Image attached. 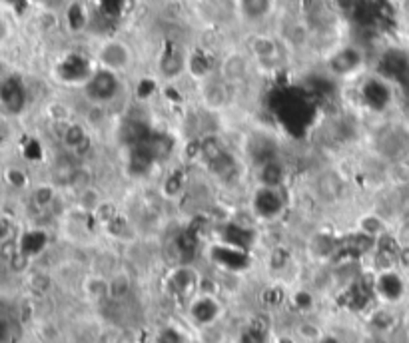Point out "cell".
Instances as JSON below:
<instances>
[{
	"instance_id": "6da1fadb",
	"label": "cell",
	"mask_w": 409,
	"mask_h": 343,
	"mask_svg": "<svg viewBox=\"0 0 409 343\" xmlns=\"http://www.w3.org/2000/svg\"><path fill=\"white\" fill-rule=\"evenodd\" d=\"M212 258H214V262H218V264L232 270V272H240V270L248 267L246 251L238 250L236 246H224V248L218 246L216 250L212 251Z\"/></svg>"
},
{
	"instance_id": "7a4b0ae2",
	"label": "cell",
	"mask_w": 409,
	"mask_h": 343,
	"mask_svg": "<svg viewBox=\"0 0 409 343\" xmlns=\"http://www.w3.org/2000/svg\"><path fill=\"white\" fill-rule=\"evenodd\" d=\"M190 316L200 326H210L220 316V305L216 304V300H212L210 295L200 298L190 307Z\"/></svg>"
},
{
	"instance_id": "3957f363",
	"label": "cell",
	"mask_w": 409,
	"mask_h": 343,
	"mask_svg": "<svg viewBox=\"0 0 409 343\" xmlns=\"http://www.w3.org/2000/svg\"><path fill=\"white\" fill-rule=\"evenodd\" d=\"M375 290L385 300L396 302V300L401 298V293H403V281L394 272H383L382 276L377 277V281H375Z\"/></svg>"
},
{
	"instance_id": "277c9868",
	"label": "cell",
	"mask_w": 409,
	"mask_h": 343,
	"mask_svg": "<svg viewBox=\"0 0 409 343\" xmlns=\"http://www.w3.org/2000/svg\"><path fill=\"white\" fill-rule=\"evenodd\" d=\"M116 86H118V82L114 78V74L98 72L88 82V92L92 94L96 100H108V94L112 96V94L116 92Z\"/></svg>"
},
{
	"instance_id": "5b68a950",
	"label": "cell",
	"mask_w": 409,
	"mask_h": 343,
	"mask_svg": "<svg viewBox=\"0 0 409 343\" xmlns=\"http://www.w3.org/2000/svg\"><path fill=\"white\" fill-rule=\"evenodd\" d=\"M248 72V60L244 56H238V54H232L228 56L222 64V74H224V80L228 82H238L246 76Z\"/></svg>"
},
{
	"instance_id": "8992f818",
	"label": "cell",
	"mask_w": 409,
	"mask_h": 343,
	"mask_svg": "<svg viewBox=\"0 0 409 343\" xmlns=\"http://www.w3.org/2000/svg\"><path fill=\"white\" fill-rule=\"evenodd\" d=\"M340 190H342V180L335 172H326V174L319 176L317 192H319L321 198H338Z\"/></svg>"
},
{
	"instance_id": "52a82bcc",
	"label": "cell",
	"mask_w": 409,
	"mask_h": 343,
	"mask_svg": "<svg viewBox=\"0 0 409 343\" xmlns=\"http://www.w3.org/2000/svg\"><path fill=\"white\" fill-rule=\"evenodd\" d=\"M102 60L110 68H122L128 62V50H126V46H122L118 42H110L102 50Z\"/></svg>"
},
{
	"instance_id": "ba28073f",
	"label": "cell",
	"mask_w": 409,
	"mask_h": 343,
	"mask_svg": "<svg viewBox=\"0 0 409 343\" xmlns=\"http://www.w3.org/2000/svg\"><path fill=\"white\" fill-rule=\"evenodd\" d=\"M242 2V13L250 20H260L272 8V0H240Z\"/></svg>"
},
{
	"instance_id": "9c48e42d",
	"label": "cell",
	"mask_w": 409,
	"mask_h": 343,
	"mask_svg": "<svg viewBox=\"0 0 409 343\" xmlns=\"http://www.w3.org/2000/svg\"><path fill=\"white\" fill-rule=\"evenodd\" d=\"M194 281H196V277L194 274L190 272V270H178L174 276H172V284H174V290L178 291L180 295H184L188 293V290L194 286Z\"/></svg>"
},
{
	"instance_id": "30bf717a",
	"label": "cell",
	"mask_w": 409,
	"mask_h": 343,
	"mask_svg": "<svg viewBox=\"0 0 409 343\" xmlns=\"http://www.w3.org/2000/svg\"><path fill=\"white\" fill-rule=\"evenodd\" d=\"M264 330H258L254 323H251V328L244 335H242V342L240 343H264Z\"/></svg>"
},
{
	"instance_id": "8fae6325",
	"label": "cell",
	"mask_w": 409,
	"mask_h": 343,
	"mask_svg": "<svg viewBox=\"0 0 409 343\" xmlns=\"http://www.w3.org/2000/svg\"><path fill=\"white\" fill-rule=\"evenodd\" d=\"M156 343H184V340H182V335L178 331L168 328V330L160 331L158 337H156Z\"/></svg>"
},
{
	"instance_id": "7c38bea8",
	"label": "cell",
	"mask_w": 409,
	"mask_h": 343,
	"mask_svg": "<svg viewBox=\"0 0 409 343\" xmlns=\"http://www.w3.org/2000/svg\"><path fill=\"white\" fill-rule=\"evenodd\" d=\"M8 335H11V326H8V321L4 317H0V343L6 342Z\"/></svg>"
},
{
	"instance_id": "4fadbf2b",
	"label": "cell",
	"mask_w": 409,
	"mask_h": 343,
	"mask_svg": "<svg viewBox=\"0 0 409 343\" xmlns=\"http://www.w3.org/2000/svg\"><path fill=\"white\" fill-rule=\"evenodd\" d=\"M44 2V6L46 8H50V10H58V8H62L64 4H67L68 0H42Z\"/></svg>"
},
{
	"instance_id": "5bb4252c",
	"label": "cell",
	"mask_w": 409,
	"mask_h": 343,
	"mask_svg": "<svg viewBox=\"0 0 409 343\" xmlns=\"http://www.w3.org/2000/svg\"><path fill=\"white\" fill-rule=\"evenodd\" d=\"M317 343H342L335 335H324V337H319Z\"/></svg>"
},
{
	"instance_id": "9a60e30c",
	"label": "cell",
	"mask_w": 409,
	"mask_h": 343,
	"mask_svg": "<svg viewBox=\"0 0 409 343\" xmlns=\"http://www.w3.org/2000/svg\"><path fill=\"white\" fill-rule=\"evenodd\" d=\"M363 343H385L382 337H368V340H363Z\"/></svg>"
},
{
	"instance_id": "2e32d148",
	"label": "cell",
	"mask_w": 409,
	"mask_h": 343,
	"mask_svg": "<svg viewBox=\"0 0 409 343\" xmlns=\"http://www.w3.org/2000/svg\"><path fill=\"white\" fill-rule=\"evenodd\" d=\"M408 328H409V321H408Z\"/></svg>"
}]
</instances>
